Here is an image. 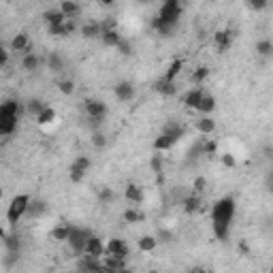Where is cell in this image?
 <instances>
[{"instance_id": "8d00e7d4", "label": "cell", "mask_w": 273, "mask_h": 273, "mask_svg": "<svg viewBox=\"0 0 273 273\" xmlns=\"http://www.w3.org/2000/svg\"><path fill=\"white\" fill-rule=\"evenodd\" d=\"M58 90L64 94V96H70L75 92V81L73 79H62V81H58Z\"/></svg>"}, {"instance_id": "f1b7e54d", "label": "cell", "mask_w": 273, "mask_h": 273, "mask_svg": "<svg viewBox=\"0 0 273 273\" xmlns=\"http://www.w3.org/2000/svg\"><path fill=\"white\" fill-rule=\"evenodd\" d=\"M38 67H41V58H38L36 54H30V56H24V58H22V68L28 70V73L36 70Z\"/></svg>"}, {"instance_id": "cb8c5ba5", "label": "cell", "mask_w": 273, "mask_h": 273, "mask_svg": "<svg viewBox=\"0 0 273 273\" xmlns=\"http://www.w3.org/2000/svg\"><path fill=\"white\" fill-rule=\"evenodd\" d=\"M45 109H47V105H45V101H41V99H30L28 102H26V111H28L30 115H34V118H38Z\"/></svg>"}, {"instance_id": "d6a6232c", "label": "cell", "mask_w": 273, "mask_h": 273, "mask_svg": "<svg viewBox=\"0 0 273 273\" xmlns=\"http://www.w3.org/2000/svg\"><path fill=\"white\" fill-rule=\"evenodd\" d=\"M124 220H126L128 224H139V222H143V220H145V213L139 211L136 207H131V209L124 211Z\"/></svg>"}, {"instance_id": "8fae6325", "label": "cell", "mask_w": 273, "mask_h": 273, "mask_svg": "<svg viewBox=\"0 0 273 273\" xmlns=\"http://www.w3.org/2000/svg\"><path fill=\"white\" fill-rule=\"evenodd\" d=\"M107 254L118 256V258H126L128 254H131V248H128V243L124 241V239H109L107 241Z\"/></svg>"}, {"instance_id": "83f0119b", "label": "cell", "mask_w": 273, "mask_h": 273, "mask_svg": "<svg viewBox=\"0 0 273 273\" xmlns=\"http://www.w3.org/2000/svg\"><path fill=\"white\" fill-rule=\"evenodd\" d=\"M47 67L51 73H62L64 70V58L60 54H49L47 56Z\"/></svg>"}, {"instance_id": "f35d334b", "label": "cell", "mask_w": 273, "mask_h": 273, "mask_svg": "<svg viewBox=\"0 0 273 273\" xmlns=\"http://www.w3.org/2000/svg\"><path fill=\"white\" fill-rule=\"evenodd\" d=\"M207 75H209V68H207V67H199L197 70H194V75H192V83H203L207 79Z\"/></svg>"}, {"instance_id": "9c48e42d", "label": "cell", "mask_w": 273, "mask_h": 273, "mask_svg": "<svg viewBox=\"0 0 273 273\" xmlns=\"http://www.w3.org/2000/svg\"><path fill=\"white\" fill-rule=\"evenodd\" d=\"M17 122H19L17 115H13L9 111H4V109H0V135H4V136L13 135V133H15V128H17Z\"/></svg>"}, {"instance_id": "ffe728a7", "label": "cell", "mask_w": 273, "mask_h": 273, "mask_svg": "<svg viewBox=\"0 0 273 273\" xmlns=\"http://www.w3.org/2000/svg\"><path fill=\"white\" fill-rule=\"evenodd\" d=\"M60 11L64 13L67 19H77V15L81 13V6L77 2H73V0H64V2L60 4Z\"/></svg>"}, {"instance_id": "2e32d148", "label": "cell", "mask_w": 273, "mask_h": 273, "mask_svg": "<svg viewBox=\"0 0 273 273\" xmlns=\"http://www.w3.org/2000/svg\"><path fill=\"white\" fill-rule=\"evenodd\" d=\"M45 211H47V203H45L43 199H32L28 205V211H26V218L36 220V218H41Z\"/></svg>"}, {"instance_id": "4316f807", "label": "cell", "mask_w": 273, "mask_h": 273, "mask_svg": "<svg viewBox=\"0 0 273 273\" xmlns=\"http://www.w3.org/2000/svg\"><path fill=\"white\" fill-rule=\"evenodd\" d=\"M197 131L201 135H211L213 131H216V122H213L209 115H203V118L197 122Z\"/></svg>"}, {"instance_id": "d6986e66", "label": "cell", "mask_w": 273, "mask_h": 273, "mask_svg": "<svg viewBox=\"0 0 273 273\" xmlns=\"http://www.w3.org/2000/svg\"><path fill=\"white\" fill-rule=\"evenodd\" d=\"M81 34L86 38H96V36H102V28H101V22H86L81 26Z\"/></svg>"}, {"instance_id": "8992f818", "label": "cell", "mask_w": 273, "mask_h": 273, "mask_svg": "<svg viewBox=\"0 0 273 273\" xmlns=\"http://www.w3.org/2000/svg\"><path fill=\"white\" fill-rule=\"evenodd\" d=\"M101 267H102V258L90 256V254L79 256V258H77V263H75L77 273H99Z\"/></svg>"}, {"instance_id": "52a82bcc", "label": "cell", "mask_w": 273, "mask_h": 273, "mask_svg": "<svg viewBox=\"0 0 273 273\" xmlns=\"http://www.w3.org/2000/svg\"><path fill=\"white\" fill-rule=\"evenodd\" d=\"M83 111H86L88 118H94V120H105L107 115V105L102 101H96V99H88L83 102Z\"/></svg>"}, {"instance_id": "7bdbcfd3", "label": "cell", "mask_w": 273, "mask_h": 273, "mask_svg": "<svg viewBox=\"0 0 273 273\" xmlns=\"http://www.w3.org/2000/svg\"><path fill=\"white\" fill-rule=\"evenodd\" d=\"M115 26H118V22H115L113 17H107V19H102V22H101L102 34H105V32H111V30H118V28H115Z\"/></svg>"}, {"instance_id": "4dcf8cb0", "label": "cell", "mask_w": 273, "mask_h": 273, "mask_svg": "<svg viewBox=\"0 0 273 273\" xmlns=\"http://www.w3.org/2000/svg\"><path fill=\"white\" fill-rule=\"evenodd\" d=\"M101 38H102V45H107V47H118L124 36H122L118 30H111V32H105Z\"/></svg>"}, {"instance_id": "9a60e30c", "label": "cell", "mask_w": 273, "mask_h": 273, "mask_svg": "<svg viewBox=\"0 0 273 273\" xmlns=\"http://www.w3.org/2000/svg\"><path fill=\"white\" fill-rule=\"evenodd\" d=\"M115 96L122 101V102H128V101H133L135 99V86L131 81H120L118 86H115Z\"/></svg>"}, {"instance_id": "7c38bea8", "label": "cell", "mask_w": 273, "mask_h": 273, "mask_svg": "<svg viewBox=\"0 0 273 273\" xmlns=\"http://www.w3.org/2000/svg\"><path fill=\"white\" fill-rule=\"evenodd\" d=\"M154 90L162 96H175L177 94V86H175V81H169L167 77H160V79L154 81Z\"/></svg>"}, {"instance_id": "5b68a950", "label": "cell", "mask_w": 273, "mask_h": 273, "mask_svg": "<svg viewBox=\"0 0 273 273\" xmlns=\"http://www.w3.org/2000/svg\"><path fill=\"white\" fill-rule=\"evenodd\" d=\"M90 165H92V160H90L88 156H79V158H75L73 162H70V167H68V177H70V181H73V184H79V181L86 177Z\"/></svg>"}, {"instance_id": "bcb514c9", "label": "cell", "mask_w": 273, "mask_h": 273, "mask_svg": "<svg viewBox=\"0 0 273 273\" xmlns=\"http://www.w3.org/2000/svg\"><path fill=\"white\" fill-rule=\"evenodd\" d=\"M152 169H154V173H162V158H160V154H154V158H152Z\"/></svg>"}, {"instance_id": "816d5d0a", "label": "cell", "mask_w": 273, "mask_h": 273, "mask_svg": "<svg viewBox=\"0 0 273 273\" xmlns=\"http://www.w3.org/2000/svg\"><path fill=\"white\" fill-rule=\"evenodd\" d=\"M6 62H9V51L0 49V67H6Z\"/></svg>"}, {"instance_id": "680465c9", "label": "cell", "mask_w": 273, "mask_h": 273, "mask_svg": "<svg viewBox=\"0 0 273 273\" xmlns=\"http://www.w3.org/2000/svg\"><path fill=\"white\" fill-rule=\"evenodd\" d=\"M203 273H207V271H205V269H203Z\"/></svg>"}, {"instance_id": "681fc988", "label": "cell", "mask_w": 273, "mask_h": 273, "mask_svg": "<svg viewBox=\"0 0 273 273\" xmlns=\"http://www.w3.org/2000/svg\"><path fill=\"white\" fill-rule=\"evenodd\" d=\"M216 149H218L216 141H205V154L207 156H213V154H216Z\"/></svg>"}, {"instance_id": "5bb4252c", "label": "cell", "mask_w": 273, "mask_h": 273, "mask_svg": "<svg viewBox=\"0 0 273 273\" xmlns=\"http://www.w3.org/2000/svg\"><path fill=\"white\" fill-rule=\"evenodd\" d=\"M124 197L128 203H133V205H141L143 203V199H145V192H143V188L141 186H136V184H128L126 186V190H124Z\"/></svg>"}, {"instance_id": "c3c4849f", "label": "cell", "mask_w": 273, "mask_h": 273, "mask_svg": "<svg viewBox=\"0 0 273 273\" xmlns=\"http://www.w3.org/2000/svg\"><path fill=\"white\" fill-rule=\"evenodd\" d=\"M248 6L252 11H263V9H267V2L265 0H254V2H248Z\"/></svg>"}, {"instance_id": "e0dca14e", "label": "cell", "mask_w": 273, "mask_h": 273, "mask_svg": "<svg viewBox=\"0 0 273 273\" xmlns=\"http://www.w3.org/2000/svg\"><path fill=\"white\" fill-rule=\"evenodd\" d=\"M203 96H205V90L203 88H194V90H190V92L184 96V105L188 109H199L201 101H203Z\"/></svg>"}, {"instance_id": "f907efd6", "label": "cell", "mask_w": 273, "mask_h": 273, "mask_svg": "<svg viewBox=\"0 0 273 273\" xmlns=\"http://www.w3.org/2000/svg\"><path fill=\"white\" fill-rule=\"evenodd\" d=\"M265 188H267L269 192H273V171H269L267 177H265Z\"/></svg>"}, {"instance_id": "836d02e7", "label": "cell", "mask_w": 273, "mask_h": 273, "mask_svg": "<svg viewBox=\"0 0 273 273\" xmlns=\"http://www.w3.org/2000/svg\"><path fill=\"white\" fill-rule=\"evenodd\" d=\"M256 54L267 58V56H273V43L269 41V38H261V41L256 43Z\"/></svg>"}, {"instance_id": "74e56055", "label": "cell", "mask_w": 273, "mask_h": 273, "mask_svg": "<svg viewBox=\"0 0 273 273\" xmlns=\"http://www.w3.org/2000/svg\"><path fill=\"white\" fill-rule=\"evenodd\" d=\"M99 199H101V203L102 205H107V203H111V201L115 199V194H113V190H111V188H101V190H99Z\"/></svg>"}, {"instance_id": "ba28073f", "label": "cell", "mask_w": 273, "mask_h": 273, "mask_svg": "<svg viewBox=\"0 0 273 273\" xmlns=\"http://www.w3.org/2000/svg\"><path fill=\"white\" fill-rule=\"evenodd\" d=\"M184 135H186V126H181L179 122H175V120L167 122L165 128H162V136H167V139L171 141V145H175Z\"/></svg>"}, {"instance_id": "3957f363", "label": "cell", "mask_w": 273, "mask_h": 273, "mask_svg": "<svg viewBox=\"0 0 273 273\" xmlns=\"http://www.w3.org/2000/svg\"><path fill=\"white\" fill-rule=\"evenodd\" d=\"M30 201H32L30 194H17V197H13V199H11L9 209H6V222H9L11 226H15V224L19 222V220H22V218L26 216Z\"/></svg>"}, {"instance_id": "44dd1931", "label": "cell", "mask_w": 273, "mask_h": 273, "mask_svg": "<svg viewBox=\"0 0 273 273\" xmlns=\"http://www.w3.org/2000/svg\"><path fill=\"white\" fill-rule=\"evenodd\" d=\"M43 17H45V22H47V26H60V24L67 22V17H64V13H62L60 9H49V11H45Z\"/></svg>"}, {"instance_id": "9f6ffc18", "label": "cell", "mask_w": 273, "mask_h": 273, "mask_svg": "<svg viewBox=\"0 0 273 273\" xmlns=\"http://www.w3.org/2000/svg\"><path fill=\"white\" fill-rule=\"evenodd\" d=\"M147 273H160V271H156V269H152V271H147Z\"/></svg>"}, {"instance_id": "1f68e13d", "label": "cell", "mask_w": 273, "mask_h": 273, "mask_svg": "<svg viewBox=\"0 0 273 273\" xmlns=\"http://www.w3.org/2000/svg\"><path fill=\"white\" fill-rule=\"evenodd\" d=\"M124 261H126V258H118V256H109V254H107L105 258H102V265H107L109 269H113L115 273H118V271H122V269H126Z\"/></svg>"}, {"instance_id": "11a10c76", "label": "cell", "mask_w": 273, "mask_h": 273, "mask_svg": "<svg viewBox=\"0 0 273 273\" xmlns=\"http://www.w3.org/2000/svg\"><path fill=\"white\" fill-rule=\"evenodd\" d=\"M118 273H133L131 269H122V271H118Z\"/></svg>"}, {"instance_id": "f6af8a7d", "label": "cell", "mask_w": 273, "mask_h": 273, "mask_svg": "<svg viewBox=\"0 0 273 273\" xmlns=\"http://www.w3.org/2000/svg\"><path fill=\"white\" fill-rule=\"evenodd\" d=\"M222 165H224L226 169H235V167H237L235 156H233V154H222Z\"/></svg>"}, {"instance_id": "603a6c76", "label": "cell", "mask_w": 273, "mask_h": 273, "mask_svg": "<svg viewBox=\"0 0 273 273\" xmlns=\"http://www.w3.org/2000/svg\"><path fill=\"white\" fill-rule=\"evenodd\" d=\"M30 45V38H28V34L26 32H19V34H15L11 38V51H26V47Z\"/></svg>"}, {"instance_id": "db71d44e", "label": "cell", "mask_w": 273, "mask_h": 273, "mask_svg": "<svg viewBox=\"0 0 273 273\" xmlns=\"http://www.w3.org/2000/svg\"><path fill=\"white\" fill-rule=\"evenodd\" d=\"M188 273H203V267H192Z\"/></svg>"}, {"instance_id": "ac0fdd59", "label": "cell", "mask_w": 273, "mask_h": 273, "mask_svg": "<svg viewBox=\"0 0 273 273\" xmlns=\"http://www.w3.org/2000/svg\"><path fill=\"white\" fill-rule=\"evenodd\" d=\"M201 205H203V199H201V194L190 192V194H188V199L184 201V211L186 213H197V211L203 209Z\"/></svg>"}, {"instance_id": "f5cc1de1", "label": "cell", "mask_w": 273, "mask_h": 273, "mask_svg": "<svg viewBox=\"0 0 273 273\" xmlns=\"http://www.w3.org/2000/svg\"><path fill=\"white\" fill-rule=\"evenodd\" d=\"M158 237H162L160 241H171V233H169V231H160Z\"/></svg>"}, {"instance_id": "30bf717a", "label": "cell", "mask_w": 273, "mask_h": 273, "mask_svg": "<svg viewBox=\"0 0 273 273\" xmlns=\"http://www.w3.org/2000/svg\"><path fill=\"white\" fill-rule=\"evenodd\" d=\"M233 38H235V32H233L231 28L218 30L216 34H213V41H216V47H218L220 54H224V51H229V49H231Z\"/></svg>"}, {"instance_id": "6f0895ef", "label": "cell", "mask_w": 273, "mask_h": 273, "mask_svg": "<svg viewBox=\"0 0 273 273\" xmlns=\"http://www.w3.org/2000/svg\"><path fill=\"white\" fill-rule=\"evenodd\" d=\"M269 273H273V267H271V271H269Z\"/></svg>"}, {"instance_id": "ab89813d", "label": "cell", "mask_w": 273, "mask_h": 273, "mask_svg": "<svg viewBox=\"0 0 273 273\" xmlns=\"http://www.w3.org/2000/svg\"><path fill=\"white\" fill-rule=\"evenodd\" d=\"M171 147H173V145H171V141H169L167 136H162V135L154 141V149H156V152H165V149H171Z\"/></svg>"}, {"instance_id": "484cf974", "label": "cell", "mask_w": 273, "mask_h": 273, "mask_svg": "<svg viewBox=\"0 0 273 273\" xmlns=\"http://www.w3.org/2000/svg\"><path fill=\"white\" fill-rule=\"evenodd\" d=\"M158 248V237L156 235H143L139 239V250L141 252H154Z\"/></svg>"}, {"instance_id": "7dc6e473", "label": "cell", "mask_w": 273, "mask_h": 273, "mask_svg": "<svg viewBox=\"0 0 273 273\" xmlns=\"http://www.w3.org/2000/svg\"><path fill=\"white\" fill-rule=\"evenodd\" d=\"M75 30H77V19H67V22H64V32H67V36L73 34Z\"/></svg>"}, {"instance_id": "60d3db41", "label": "cell", "mask_w": 273, "mask_h": 273, "mask_svg": "<svg viewBox=\"0 0 273 273\" xmlns=\"http://www.w3.org/2000/svg\"><path fill=\"white\" fill-rule=\"evenodd\" d=\"M92 145H94V147H99V149H102V147L107 145V136L102 135V131L92 133Z\"/></svg>"}, {"instance_id": "d590c367", "label": "cell", "mask_w": 273, "mask_h": 273, "mask_svg": "<svg viewBox=\"0 0 273 273\" xmlns=\"http://www.w3.org/2000/svg\"><path fill=\"white\" fill-rule=\"evenodd\" d=\"M181 67H184V60H173V62H171V67L167 68L165 77H167L169 81H175V77H177V75L181 73Z\"/></svg>"}, {"instance_id": "7402d4cb", "label": "cell", "mask_w": 273, "mask_h": 273, "mask_svg": "<svg viewBox=\"0 0 273 273\" xmlns=\"http://www.w3.org/2000/svg\"><path fill=\"white\" fill-rule=\"evenodd\" d=\"M2 239H4V245H6V252H19L22 250V239H19V235H15V233H4L2 231Z\"/></svg>"}, {"instance_id": "b9f144b4", "label": "cell", "mask_w": 273, "mask_h": 273, "mask_svg": "<svg viewBox=\"0 0 273 273\" xmlns=\"http://www.w3.org/2000/svg\"><path fill=\"white\" fill-rule=\"evenodd\" d=\"M192 188H194V192H197V194H203V192H205V188H207V179L203 177V175H199V177L194 179Z\"/></svg>"}, {"instance_id": "d4e9b609", "label": "cell", "mask_w": 273, "mask_h": 273, "mask_svg": "<svg viewBox=\"0 0 273 273\" xmlns=\"http://www.w3.org/2000/svg\"><path fill=\"white\" fill-rule=\"evenodd\" d=\"M68 237H70L68 224H58L51 229V239H54V241H68Z\"/></svg>"}, {"instance_id": "f546056e", "label": "cell", "mask_w": 273, "mask_h": 273, "mask_svg": "<svg viewBox=\"0 0 273 273\" xmlns=\"http://www.w3.org/2000/svg\"><path fill=\"white\" fill-rule=\"evenodd\" d=\"M213 109H216V99H213L211 94H207L205 92V96H203V101H201V105H199V109L197 111H201L203 115H209Z\"/></svg>"}, {"instance_id": "277c9868", "label": "cell", "mask_w": 273, "mask_h": 273, "mask_svg": "<svg viewBox=\"0 0 273 273\" xmlns=\"http://www.w3.org/2000/svg\"><path fill=\"white\" fill-rule=\"evenodd\" d=\"M92 237V231L90 229H77V226H70V237H68V245L73 250V254L79 258L86 254V245Z\"/></svg>"}, {"instance_id": "4fadbf2b", "label": "cell", "mask_w": 273, "mask_h": 273, "mask_svg": "<svg viewBox=\"0 0 273 273\" xmlns=\"http://www.w3.org/2000/svg\"><path fill=\"white\" fill-rule=\"evenodd\" d=\"M86 254L102 258V256L107 254V245H102V239L101 237L92 235V237H90V241H88V245H86Z\"/></svg>"}, {"instance_id": "6da1fadb", "label": "cell", "mask_w": 273, "mask_h": 273, "mask_svg": "<svg viewBox=\"0 0 273 273\" xmlns=\"http://www.w3.org/2000/svg\"><path fill=\"white\" fill-rule=\"evenodd\" d=\"M235 199L233 197H222L211 205V226H213V235L220 241L229 239V231H231V222L235 218Z\"/></svg>"}, {"instance_id": "ee69618b", "label": "cell", "mask_w": 273, "mask_h": 273, "mask_svg": "<svg viewBox=\"0 0 273 273\" xmlns=\"http://www.w3.org/2000/svg\"><path fill=\"white\" fill-rule=\"evenodd\" d=\"M115 49H120V54H122V56H131V54H133V45L128 43L126 38H122V41H120V45H118V47H115Z\"/></svg>"}, {"instance_id": "e575fe53", "label": "cell", "mask_w": 273, "mask_h": 273, "mask_svg": "<svg viewBox=\"0 0 273 273\" xmlns=\"http://www.w3.org/2000/svg\"><path fill=\"white\" fill-rule=\"evenodd\" d=\"M54 120H56V111H54V107H47V109H45V111L36 118V124H38V126H47V124H51Z\"/></svg>"}, {"instance_id": "7a4b0ae2", "label": "cell", "mask_w": 273, "mask_h": 273, "mask_svg": "<svg viewBox=\"0 0 273 273\" xmlns=\"http://www.w3.org/2000/svg\"><path fill=\"white\" fill-rule=\"evenodd\" d=\"M179 17H181V4L177 0H167V2H162L158 15L152 19V28L160 36H171L179 24Z\"/></svg>"}]
</instances>
